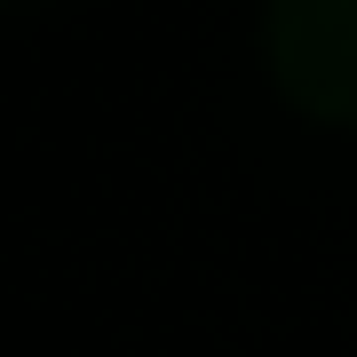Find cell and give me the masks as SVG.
Wrapping results in <instances>:
<instances>
[{
  "label": "cell",
  "instance_id": "obj_1",
  "mask_svg": "<svg viewBox=\"0 0 357 357\" xmlns=\"http://www.w3.org/2000/svg\"><path fill=\"white\" fill-rule=\"evenodd\" d=\"M270 72L310 119H357V0H278Z\"/></svg>",
  "mask_w": 357,
  "mask_h": 357
}]
</instances>
